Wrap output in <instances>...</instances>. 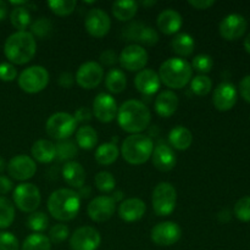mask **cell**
Wrapping results in <instances>:
<instances>
[{"label": "cell", "mask_w": 250, "mask_h": 250, "mask_svg": "<svg viewBox=\"0 0 250 250\" xmlns=\"http://www.w3.org/2000/svg\"><path fill=\"white\" fill-rule=\"evenodd\" d=\"M117 122L125 132L139 134L148 128L151 121V112L144 103L129 99L122 103L117 110Z\"/></svg>", "instance_id": "1"}, {"label": "cell", "mask_w": 250, "mask_h": 250, "mask_svg": "<svg viewBox=\"0 0 250 250\" xmlns=\"http://www.w3.org/2000/svg\"><path fill=\"white\" fill-rule=\"evenodd\" d=\"M48 211L55 220L67 222L75 219L81 209V197L70 188H60L49 195Z\"/></svg>", "instance_id": "2"}, {"label": "cell", "mask_w": 250, "mask_h": 250, "mask_svg": "<svg viewBox=\"0 0 250 250\" xmlns=\"http://www.w3.org/2000/svg\"><path fill=\"white\" fill-rule=\"evenodd\" d=\"M36 53L37 42L31 32H15L5 41L4 55L12 65L29 62Z\"/></svg>", "instance_id": "3"}, {"label": "cell", "mask_w": 250, "mask_h": 250, "mask_svg": "<svg viewBox=\"0 0 250 250\" xmlns=\"http://www.w3.org/2000/svg\"><path fill=\"white\" fill-rule=\"evenodd\" d=\"M158 75L167 88L182 89L192 81L193 68L185 59L170 58L161 63Z\"/></svg>", "instance_id": "4"}, {"label": "cell", "mask_w": 250, "mask_h": 250, "mask_svg": "<svg viewBox=\"0 0 250 250\" xmlns=\"http://www.w3.org/2000/svg\"><path fill=\"white\" fill-rule=\"evenodd\" d=\"M154 150V143L151 138L144 134H131L122 142L121 155L129 165H143L149 159Z\"/></svg>", "instance_id": "5"}, {"label": "cell", "mask_w": 250, "mask_h": 250, "mask_svg": "<svg viewBox=\"0 0 250 250\" xmlns=\"http://www.w3.org/2000/svg\"><path fill=\"white\" fill-rule=\"evenodd\" d=\"M177 190L168 182H160L155 186L151 195L153 209L158 216H170L176 209Z\"/></svg>", "instance_id": "6"}, {"label": "cell", "mask_w": 250, "mask_h": 250, "mask_svg": "<svg viewBox=\"0 0 250 250\" xmlns=\"http://www.w3.org/2000/svg\"><path fill=\"white\" fill-rule=\"evenodd\" d=\"M76 127H77V122L73 115L60 111L53 114L46 120L45 132L53 139L65 141L75 133Z\"/></svg>", "instance_id": "7"}, {"label": "cell", "mask_w": 250, "mask_h": 250, "mask_svg": "<svg viewBox=\"0 0 250 250\" xmlns=\"http://www.w3.org/2000/svg\"><path fill=\"white\" fill-rule=\"evenodd\" d=\"M19 85L24 93L37 94L46 88L49 83V72L41 65L29 66L19 75Z\"/></svg>", "instance_id": "8"}, {"label": "cell", "mask_w": 250, "mask_h": 250, "mask_svg": "<svg viewBox=\"0 0 250 250\" xmlns=\"http://www.w3.org/2000/svg\"><path fill=\"white\" fill-rule=\"evenodd\" d=\"M12 199H14L17 209L32 214V212L37 211L38 207L41 205V190L32 183H21L14 189Z\"/></svg>", "instance_id": "9"}, {"label": "cell", "mask_w": 250, "mask_h": 250, "mask_svg": "<svg viewBox=\"0 0 250 250\" xmlns=\"http://www.w3.org/2000/svg\"><path fill=\"white\" fill-rule=\"evenodd\" d=\"M148 51L144 49V46L131 44L122 49L119 55V62L122 68L129 72H139L144 70L148 63Z\"/></svg>", "instance_id": "10"}, {"label": "cell", "mask_w": 250, "mask_h": 250, "mask_svg": "<svg viewBox=\"0 0 250 250\" xmlns=\"http://www.w3.org/2000/svg\"><path fill=\"white\" fill-rule=\"evenodd\" d=\"M122 34L126 41L138 43V45L154 46L159 42V34L153 27L143 24L141 22H133L122 28Z\"/></svg>", "instance_id": "11"}, {"label": "cell", "mask_w": 250, "mask_h": 250, "mask_svg": "<svg viewBox=\"0 0 250 250\" xmlns=\"http://www.w3.org/2000/svg\"><path fill=\"white\" fill-rule=\"evenodd\" d=\"M182 237V229L176 222L164 221L151 229L150 239L159 247H171L177 243Z\"/></svg>", "instance_id": "12"}, {"label": "cell", "mask_w": 250, "mask_h": 250, "mask_svg": "<svg viewBox=\"0 0 250 250\" xmlns=\"http://www.w3.org/2000/svg\"><path fill=\"white\" fill-rule=\"evenodd\" d=\"M104 78V68L99 62L87 61L78 67L75 80L83 89H94Z\"/></svg>", "instance_id": "13"}, {"label": "cell", "mask_w": 250, "mask_h": 250, "mask_svg": "<svg viewBox=\"0 0 250 250\" xmlns=\"http://www.w3.org/2000/svg\"><path fill=\"white\" fill-rule=\"evenodd\" d=\"M84 27L89 36L94 38H104L111 28V20L104 10L95 7L90 9L85 15Z\"/></svg>", "instance_id": "14"}, {"label": "cell", "mask_w": 250, "mask_h": 250, "mask_svg": "<svg viewBox=\"0 0 250 250\" xmlns=\"http://www.w3.org/2000/svg\"><path fill=\"white\" fill-rule=\"evenodd\" d=\"M102 243L99 231L92 226H83L76 229L70 238L72 250H97Z\"/></svg>", "instance_id": "15"}, {"label": "cell", "mask_w": 250, "mask_h": 250, "mask_svg": "<svg viewBox=\"0 0 250 250\" xmlns=\"http://www.w3.org/2000/svg\"><path fill=\"white\" fill-rule=\"evenodd\" d=\"M7 173L11 178L16 181L31 180L37 172V164L33 160V158L24 154L14 156L7 164Z\"/></svg>", "instance_id": "16"}, {"label": "cell", "mask_w": 250, "mask_h": 250, "mask_svg": "<svg viewBox=\"0 0 250 250\" xmlns=\"http://www.w3.org/2000/svg\"><path fill=\"white\" fill-rule=\"evenodd\" d=\"M116 210V203L109 195H99L90 200L87 207V214L92 221L102 224L112 217Z\"/></svg>", "instance_id": "17"}, {"label": "cell", "mask_w": 250, "mask_h": 250, "mask_svg": "<svg viewBox=\"0 0 250 250\" xmlns=\"http://www.w3.org/2000/svg\"><path fill=\"white\" fill-rule=\"evenodd\" d=\"M117 103L111 94L99 93L93 100V115L98 121L109 124L114 121L117 115Z\"/></svg>", "instance_id": "18"}, {"label": "cell", "mask_w": 250, "mask_h": 250, "mask_svg": "<svg viewBox=\"0 0 250 250\" xmlns=\"http://www.w3.org/2000/svg\"><path fill=\"white\" fill-rule=\"evenodd\" d=\"M248 27L246 17L241 14H229L220 22V34L226 41H236L244 36Z\"/></svg>", "instance_id": "19"}, {"label": "cell", "mask_w": 250, "mask_h": 250, "mask_svg": "<svg viewBox=\"0 0 250 250\" xmlns=\"http://www.w3.org/2000/svg\"><path fill=\"white\" fill-rule=\"evenodd\" d=\"M237 103V89L232 83L222 82L215 88L212 104L219 111H229Z\"/></svg>", "instance_id": "20"}, {"label": "cell", "mask_w": 250, "mask_h": 250, "mask_svg": "<svg viewBox=\"0 0 250 250\" xmlns=\"http://www.w3.org/2000/svg\"><path fill=\"white\" fill-rule=\"evenodd\" d=\"M161 81L159 78L158 72H155L151 68H144L139 71L134 77V87L137 88L141 94L150 97L154 95L160 89Z\"/></svg>", "instance_id": "21"}, {"label": "cell", "mask_w": 250, "mask_h": 250, "mask_svg": "<svg viewBox=\"0 0 250 250\" xmlns=\"http://www.w3.org/2000/svg\"><path fill=\"white\" fill-rule=\"evenodd\" d=\"M151 161L156 170L161 171V172H168L175 168L176 164H177V158L171 146H166V144H158L151 154Z\"/></svg>", "instance_id": "22"}, {"label": "cell", "mask_w": 250, "mask_h": 250, "mask_svg": "<svg viewBox=\"0 0 250 250\" xmlns=\"http://www.w3.org/2000/svg\"><path fill=\"white\" fill-rule=\"evenodd\" d=\"M146 211V205L139 198H128L122 200L119 207V216L125 222H136L143 219Z\"/></svg>", "instance_id": "23"}, {"label": "cell", "mask_w": 250, "mask_h": 250, "mask_svg": "<svg viewBox=\"0 0 250 250\" xmlns=\"http://www.w3.org/2000/svg\"><path fill=\"white\" fill-rule=\"evenodd\" d=\"M158 28L166 36H172L180 32L182 28L183 19L178 11L173 9H166L159 14L156 19Z\"/></svg>", "instance_id": "24"}, {"label": "cell", "mask_w": 250, "mask_h": 250, "mask_svg": "<svg viewBox=\"0 0 250 250\" xmlns=\"http://www.w3.org/2000/svg\"><path fill=\"white\" fill-rule=\"evenodd\" d=\"M178 97L173 90H164L154 102V109L161 117H170L177 111Z\"/></svg>", "instance_id": "25"}, {"label": "cell", "mask_w": 250, "mask_h": 250, "mask_svg": "<svg viewBox=\"0 0 250 250\" xmlns=\"http://www.w3.org/2000/svg\"><path fill=\"white\" fill-rule=\"evenodd\" d=\"M62 178L70 187L82 188L85 183V171L77 161H68L63 165Z\"/></svg>", "instance_id": "26"}, {"label": "cell", "mask_w": 250, "mask_h": 250, "mask_svg": "<svg viewBox=\"0 0 250 250\" xmlns=\"http://www.w3.org/2000/svg\"><path fill=\"white\" fill-rule=\"evenodd\" d=\"M34 161L41 164H49L56 158V146L48 139H38L33 143L31 149Z\"/></svg>", "instance_id": "27"}, {"label": "cell", "mask_w": 250, "mask_h": 250, "mask_svg": "<svg viewBox=\"0 0 250 250\" xmlns=\"http://www.w3.org/2000/svg\"><path fill=\"white\" fill-rule=\"evenodd\" d=\"M168 142L176 150H187L193 143V134L187 127L176 126L168 133Z\"/></svg>", "instance_id": "28"}, {"label": "cell", "mask_w": 250, "mask_h": 250, "mask_svg": "<svg viewBox=\"0 0 250 250\" xmlns=\"http://www.w3.org/2000/svg\"><path fill=\"white\" fill-rule=\"evenodd\" d=\"M171 48H172L173 53L177 54L181 59L187 58V56L192 55L194 51V38L188 33H177L171 42Z\"/></svg>", "instance_id": "29"}, {"label": "cell", "mask_w": 250, "mask_h": 250, "mask_svg": "<svg viewBox=\"0 0 250 250\" xmlns=\"http://www.w3.org/2000/svg\"><path fill=\"white\" fill-rule=\"evenodd\" d=\"M138 6V2L133 1V0H121V1H115L112 4L111 11L115 19L121 22H127L136 16Z\"/></svg>", "instance_id": "30"}, {"label": "cell", "mask_w": 250, "mask_h": 250, "mask_svg": "<svg viewBox=\"0 0 250 250\" xmlns=\"http://www.w3.org/2000/svg\"><path fill=\"white\" fill-rule=\"evenodd\" d=\"M119 155L120 150L116 144L107 142V143H103L102 146H98L97 150H95L94 158L99 165L109 166L112 165L117 160Z\"/></svg>", "instance_id": "31"}, {"label": "cell", "mask_w": 250, "mask_h": 250, "mask_svg": "<svg viewBox=\"0 0 250 250\" xmlns=\"http://www.w3.org/2000/svg\"><path fill=\"white\" fill-rule=\"evenodd\" d=\"M105 87L112 94H120L127 87V77L124 71L119 68H111L105 77Z\"/></svg>", "instance_id": "32"}, {"label": "cell", "mask_w": 250, "mask_h": 250, "mask_svg": "<svg viewBox=\"0 0 250 250\" xmlns=\"http://www.w3.org/2000/svg\"><path fill=\"white\" fill-rule=\"evenodd\" d=\"M76 144L81 149L90 150L98 144V133L92 126H81L76 132Z\"/></svg>", "instance_id": "33"}, {"label": "cell", "mask_w": 250, "mask_h": 250, "mask_svg": "<svg viewBox=\"0 0 250 250\" xmlns=\"http://www.w3.org/2000/svg\"><path fill=\"white\" fill-rule=\"evenodd\" d=\"M10 22L17 32H24L32 23L31 12L24 6L15 7L10 14Z\"/></svg>", "instance_id": "34"}, {"label": "cell", "mask_w": 250, "mask_h": 250, "mask_svg": "<svg viewBox=\"0 0 250 250\" xmlns=\"http://www.w3.org/2000/svg\"><path fill=\"white\" fill-rule=\"evenodd\" d=\"M21 250H51V242L45 234L32 233L24 238Z\"/></svg>", "instance_id": "35"}, {"label": "cell", "mask_w": 250, "mask_h": 250, "mask_svg": "<svg viewBox=\"0 0 250 250\" xmlns=\"http://www.w3.org/2000/svg\"><path fill=\"white\" fill-rule=\"evenodd\" d=\"M56 146V158L61 161H72L73 158H76L78 153L77 144L75 142L70 141V139H65V141H59Z\"/></svg>", "instance_id": "36"}, {"label": "cell", "mask_w": 250, "mask_h": 250, "mask_svg": "<svg viewBox=\"0 0 250 250\" xmlns=\"http://www.w3.org/2000/svg\"><path fill=\"white\" fill-rule=\"evenodd\" d=\"M15 220V207L7 198L0 197V229H7Z\"/></svg>", "instance_id": "37"}, {"label": "cell", "mask_w": 250, "mask_h": 250, "mask_svg": "<svg viewBox=\"0 0 250 250\" xmlns=\"http://www.w3.org/2000/svg\"><path fill=\"white\" fill-rule=\"evenodd\" d=\"M27 227H28L31 231H33V233H42L43 231H45L49 226V217L45 212L43 211H34L27 219Z\"/></svg>", "instance_id": "38"}, {"label": "cell", "mask_w": 250, "mask_h": 250, "mask_svg": "<svg viewBox=\"0 0 250 250\" xmlns=\"http://www.w3.org/2000/svg\"><path fill=\"white\" fill-rule=\"evenodd\" d=\"M190 89L198 97H205L212 89L211 78L207 75H198L190 81Z\"/></svg>", "instance_id": "39"}, {"label": "cell", "mask_w": 250, "mask_h": 250, "mask_svg": "<svg viewBox=\"0 0 250 250\" xmlns=\"http://www.w3.org/2000/svg\"><path fill=\"white\" fill-rule=\"evenodd\" d=\"M49 9L55 14L56 16H68L72 14L77 7V1L76 0H51L48 1Z\"/></svg>", "instance_id": "40"}, {"label": "cell", "mask_w": 250, "mask_h": 250, "mask_svg": "<svg viewBox=\"0 0 250 250\" xmlns=\"http://www.w3.org/2000/svg\"><path fill=\"white\" fill-rule=\"evenodd\" d=\"M94 183L98 190H100V192L103 193H109L115 189L116 180H115L114 175H112L111 172H107V171H100V172H98L97 175H95Z\"/></svg>", "instance_id": "41"}, {"label": "cell", "mask_w": 250, "mask_h": 250, "mask_svg": "<svg viewBox=\"0 0 250 250\" xmlns=\"http://www.w3.org/2000/svg\"><path fill=\"white\" fill-rule=\"evenodd\" d=\"M53 31V23L46 17H39L31 23V33L34 38H48Z\"/></svg>", "instance_id": "42"}, {"label": "cell", "mask_w": 250, "mask_h": 250, "mask_svg": "<svg viewBox=\"0 0 250 250\" xmlns=\"http://www.w3.org/2000/svg\"><path fill=\"white\" fill-rule=\"evenodd\" d=\"M190 66H192L193 70L199 72L200 75H205V73L210 72L212 70L214 61H212L211 56L208 55V54H199V55H197L193 59Z\"/></svg>", "instance_id": "43"}, {"label": "cell", "mask_w": 250, "mask_h": 250, "mask_svg": "<svg viewBox=\"0 0 250 250\" xmlns=\"http://www.w3.org/2000/svg\"><path fill=\"white\" fill-rule=\"evenodd\" d=\"M233 214L239 221H250V197H243L234 204Z\"/></svg>", "instance_id": "44"}, {"label": "cell", "mask_w": 250, "mask_h": 250, "mask_svg": "<svg viewBox=\"0 0 250 250\" xmlns=\"http://www.w3.org/2000/svg\"><path fill=\"white\" fill-rule=\"evenodd\" d=\"M68 236H70V229H68V227L63 224H58L51 227L50 231H49L48 238L50 239L51 243L59 244L65 242L68 238Z\"/></svg>", "instance_id": "45"}, {"label": "cell", "mask_w": 250, "mask_h": 250, "mask_svg": "<svg viewBox=\"0 0 250 250\" xmlns=\"http://www.w3.org/2000/svg\"><path fill=\"white\" fill-rule=\"evenodd\" d=\"M19 239L11 232H0V250H19Z\"/></svg>", "instance_id": "46"}, {"label": "cell", "mask_w": 250, "mask_h": 250, "mask_svg": "<svg viewBox=\"0 0 250 250\" xmlns=\"http://www.w3.org/2000/svg\"><path fill=\"white\" fill-rule=\"evenodd\" d=\"M17 70L12 63L1 62L0 63V80L4 82H12L16 80Z\"/></svg>", "instance_id": "47"}, {"label": "cell", "mask_w": 250, "mask_h": 250, "mask_svg": "<svg viewBox=\"0 0 250 250\" xmlns=\"http://www.w3.org/2000/svg\"><path fill=\"white\" fill-rule=\"evenodd\" d=\"M100 62L104 66H111L116 65V62L119 61V55L115 50L112 49H107V50H104L102 54H100Z\"/></svg>", "instance_id": "48"}, {"label": "cell", "mask_w": 250, "mask_h": 250, "mask_svg": "<svg viewBox=\"0 0 250 250\" xmlns=\"http://www.w3.org/2000/svg\"><path fill=\"white\" fill-rule=\"evenodd\" d=\"M73 117H75L76 122H88L92 120V111H90L88 107H80V109H77L75 111V114H73Z\"/></svg>", "instance_id": "49"}, {"label": "cell", "mask_w": 250, "mask_h": 250, "mask_svg": "<svg viewBox=\"0 0 250 250\" xmlns=\"http://www.w3.org/2000/svg\"><path fill=\"white\" fill-rule=\"evenodd\" d=\"M239 93L246 102L250 103V75L242 78L239 82Z\"/></svg>", "instance_id": "50"}, {"label": "cell", "mask_w": 250, "mask_h": 250, "mask_svg": "<svg viewBox=\"0 0 250 250\" xmlns=\"http://www.w3.org/2000/svg\"><path fill=\"white\" fill-rule=\"evenodd\" d=\"M75 76L72 75V73L70 72H62L60 76H59V84H60V87L62 88H66V89H70L71 87L73 85V83H75Z\"/></svg>", "instance_id": "51"}, {"label": "cell", "mask_w": 250, "mask_h": 250, "mask_svg": "<svg viewBox=\"0 0 250 250\" xmlns=\"http://www.w3.org/2000/svg\"><path fill=\"white\" fill-rule=\"evenodd\" d=\"M188 4L197 10H207L215 4L214 0H189Z\"/></svg>", "instance_id": "52"}, {"label": "cell", "mask_w": 250, "mask_h": 250, "mask_svg": "<svg viewBox=\"0 0 250 250\" xmlns=\"http://www.w3.org/2000/svg\"><path fill=\"white\" fill-rule=\"evenodd\" d=\"M14 188V183L10 178L5 176H0V195H5L9 192H11Z\"/></svg>", "instance_id": "53"}, {"label": "cell", "mask_w": 250, "mask_h": 250, "mask_svg": "<svg viewBox=\"0 0 250 250\" xmlns=\"http://www.w3.org/2000/svg\"><path fill=\"white\" fill-rule=\"evenodd\" d=\"M7 15V4L5 1H2V0H0V21H2V20L6 17Z\"/></svg>", "instance_id": "54"}, {"label": "cell", "mask_w": 250, "mask_h": 250, "mask_svg": "<svg viewBox=\"0 0 250 250\" xmlns=\"http://www.w3.org/2000/svg\"><path fill=\"white\" fill-rule=\"evenodd\" d=\"M78 195H82L83 198H88L90 195V188L89 187H85L84 188V186H83L82 188H80V193H78Z\"/></svg>", "instance_id": "55"}, {"label": "cell", "mask_w": 250, "mask_h": 250, "mask_svg": "<svg viewBox=\"0 0 250 250\" xmlns=\"http://www.w3.org/2000/svg\"><path fill=\"white\" fill-rule=\"evenodd\" d=\"M111 198L115 200V203L122 202V198H124V193H122L121 190H115L114 197H111Z\"/></svg>", "instance_id": "56"}, {"label": "cell", "mask_w": 250, "mask_h": 250, "mask_svg": "<svg viewBox=\"0 0 250 250\" xmlns=\"http://www.w3.org/2000/svg\"><path fill=\"white\" fill-rule=\"evenodd\" d=\"M244 48H246V50L250 54V33L247 36V38L244 39Z\"/></svg>", "instance_id": "57"}, {"label": "cell", "mask_w": 250, "mask_h": 250, "mask_svg": "<svg viewBox=\"0 0 250 250\" xmlns=\"http://www.w3.org/2000/svg\"><path fill=\"white\" fill-rule=\"evenodd\" d=\"M5 167H6V165H5L4 159L0 158V172H2V171L5 170Z\"/></svg>", "instance_id": "58"}, {"label": "cell", "mask_w": 250, "mask_h": 250, "mask_svg": "<svg viewBox=\"0 0 250 250\" xmlns=\"http://www.w3.org/2000/svg\"><path fill=\"white\" fill-rule=\"evenodd\" d=\"M143 6H153V5L156 4V1H142L141 2Z\"/></svg>", "instance_id": "59"}]
</instances>
